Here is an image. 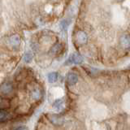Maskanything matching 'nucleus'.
<instances>
[{"label":"nucleus","instance_id":"1","mask_svg":"<svg viewBox=\"0 0 130 130\" xmlns=\"http://www.w3.org/2000/svg\"><path fill=\"white\" fill-rule=\"evenodd\" d=\"M83 62V58L78 54H72L68 59L65 62V64H80Z\"/></svg>","mask_w":130,"mask_h":130},{"label":"nucleus","instance_id":"2","mask_svg":"<svg viewBox=\"0 0 130 130\" xmlns=\"http://www.w3.org/2000/svg\"><path fill=\"white\" fill-rule=\"evenodd\" d=\"M13 92V85L11 83H3L0 85V93L3 95H9Z\"/></svg>","mask_w":130,"mask_h":130},{"label":"nucleus","instance_id":"3","mask_svg":"<svg viewBox=\"0 0 130 130\" xmlns=\"http://www.w3.org/2000/svg\"><path fill=\"white\" fill-rule=\"evenodd\" d=\"M76 42L79 44H85L88 41V37L85 32L83 31H79L77 32V34L76 35Z\"/></svg>","mask_w":130,"mask_h":130},{"label":"nucleus","instance_id":"4","mask_svg":"<svg viewBox=\"0 0 130 130\" xmlns=\"http://www.w3.org/2000/svg\"><path fill=\"white\" fill-rule=\"evenodd\" d=\"M78 81V76L74 72H69L67 76V82L68 85H73Z\"/></svg>","mask_w":130,"mask_h":130},{"label":"nucleus","instance_id":"5","mask_svg":"<svg viewBox=\"0 0 130 130\" xmlns=\"http://www.w3.org/2000/svg\"><path fill=\"white\" fill-rule=\"evenodd\" d=\"M120 43L122 46L124 48H127L130 46V36L127 34H124L120 38Z\"/></svg>","mask_w":130,"mask_h":130},{"label":"nucleus","instance_id":"6","mask_svg":"<svg viewBox=\"0 0 130 130\" xmlns=\"http://www.w3.org/2000/svg\"><path fill=\"white\" fill-rule=\"evenodd\" d=\"M31 97L32 98V99L35 100V101H38V99H40L41 98V91L40 89L36 88V89H34L31 92Z\"/></svg>","mask_w":130,"mask_h":130},{"label":"nucleus","instance_id":"7","mask_svg":"<svg viewBox=\"0 0 130 130\" xmlns=\"http://www.w3.org/2000/svg\"><path fill=\"white\" fill-rule=\"evenodd\" d=\"M10 42L13 46H18L20 45V37L18 35H13L12 37H11Z\"/></svg>","mask_w":130,"mask_h":130},{"label":"nucleus","instance_id":"8","mask_svg":"<svg viewBox=\"0 0 130 130\" xmlns=\"http://www.w3.org/2000/svg\"><path fill=\"white\" fill-rule=\"evenodd\" d=\"M58 73L57 72H51L50 74L48 75V80L50 83H54L58 80Z\"/></svg>","mask_w":130,"mask_h":130},{"label":"nucleus","instance_id":"9","mask_svg":"<svg viewBox=\"0 0 130 130\" xmlns=\"http://www.w3.org/2000/svg\"><path fill=\"white\" fill-rule=\"evenodd\" d=\"M61 50H62V45L57 44V45H55V46L52 47V49L51 50V52L52 53V54L56 55V54H59V53L61 51Z\"/></svg>","mask_w":130,"mask_h":130},{"label":"nucleus","instance_id":"10","mask_svg":"<svg viewBox=\"0 0 130 130\" xmlns=\"http://www.w3.org/2000/svg\"><path fill=\"white\" fill-rule=\"evenodd\" d=\"M69 24H70V20H63L62 21L60 22V27L63 30H67V28L69 25Z\"/></svg>","mask_w":130,"mask_h":130},{"label":"nucleus","instance_id":"11","mask_svg":"<svg viewBox=\"0 0 130 130\" xmlns=\"http://www.w3.org/2000/svg\"><path fill=\"white\" fill-rule=\"evenodd\" d=\"M8 118V113L6 111L0 110V122L5 121Z\"/></svg>","mask_w":130,"mask_h":130},{"label":"nucleus","instance_id":"12","mask_svg":"<svg viewBox=\"0 0 130 130\" xmlns=\"http://www.w3.org/2000/svg\"><path fill=\"white\" fill-rule=\"evenodd\" d=\"M51 120L53 124H60L62 123V120L58 116H52L51 117Z\"/></svg>","mask_w":130,"mask_h":130},{"label":"nucleus","instance_id":"13","mask_svg":"<svg viewBox=\"0 0 130 130\" xmlns=\"http://www.w3.org/2000/svg\"><path fill=\"white\" fill-rule=\"evenodd\" d=\"M62 105H63V100L62 99H57L54 103V104H53V107L56 109H60L61 107H62Z\"/></svg>","mask_w":130,"mask_h":130},{"label":"nucleus","instance_id":"14","mask_svg":"<svg viewBox=\"0 0 130 130\" xmlns=\"http://www.w3.org/2000/svg\"><path fill=\"white\" fill-rule=\"evenodd\" d=\"M32 59V55L30 54V53H27V54L24 57V62H25V63L31 62Z\"/></svg>","mask_w":130,"mask_h":130},{"label":"nucleus","instance_id":"15","mask_svg":"<svg viewBox=\"0 0 130 130\" xmlns=\"http://www.w3.org/2000/svg\"><path fill=\"white\" fill-rule=\"evenodd\" d=\"M15 130H28V128L24 126H22V127H19L18 128H16Z\"/></svg>","mask_w":130,"mask_h":130},{"label":"nucleus","instance_id":"16","mask_svg":"<svg viewBox=\"0 0 130 130\" xmlns=\"http://www.w3.org/2000/svg\"><path fill=\"white\" fill-rule=\"evenodd\" d=\"M2 106H3V100L1 98H0V108L2 107Z\"/></svg>","mask_w":130,"mask_h":130}]
</instances>
